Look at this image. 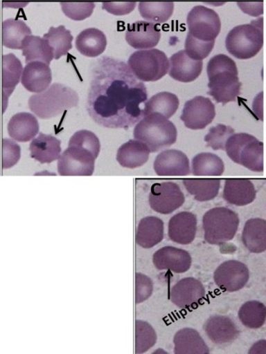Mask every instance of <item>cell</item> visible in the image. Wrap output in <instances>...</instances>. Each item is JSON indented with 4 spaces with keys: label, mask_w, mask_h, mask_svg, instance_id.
I'll return each mask as SVG.
<instances>
[{
    "label": "cell",
    "mask_w": 266,
    "mask_h": 354,
    "mask_svg": "<svg viewBox=\"0 0 266 354\" xmlns=\"http://www.w3.org/2000/svg\"><path fill=\"white\" fill-rule=\"evenodd\" d=\"M29 149L31 158L42 164L59 160L62 153L61 141L43 133L33 139Z\"/></svg>",
    "instance_id": "cell-25"
},
{
    "label": "cell",
    "mask_w": 266,
    "mask_h": 354,
    "mask_svg": "<svg viewBox=\"0 0 266 354\" xmlns=\"http://www.w3.org/2000/svg\"><path fill=\"white\" fill-rule=\"evenodd\" d=\"M249 277V270L245 263L238 261H227L215 270L213 279L224 292H236L246 286Z\"/></svg>",
    "instance_id": "cell-13"
},
{
    "label": "cell",
    "mask_w": 266,
    "mask_h": 354,
    "mask_svg": "<svg viewBox=\"0 0 266 354\" xmlns=\"http://www.w3.org/2000/svg\"><path fill=\"white\" fill-rule=\"evenodd\" d=\"M252 109L255 115L261 121H263V93L257 95L252 104Z\"/></svg>",
    "instance_id": "cell-47"
},
{
    "label": "cell",
    "mask_w": 266,
    "mask_h": 354,
    "mask_svg": "<svg viewBox=\"0 0 266 354\" xmlns=\"http://www.w3.org/2000/svg\"><path fill=\"white\" fill-rule=\"evenodd\" d=\"M31 30L19 19H8L2 24V44L6 48L22 50L23 43Z\"/></svg>",
    "instance_id": "cell-31"
},
{
    "label": "cell",
    "mask_w": 266,
    "mask_h": 354,
    "mask_svg": "<svg viewBox=\"0 0 266 354\" xmlns=\"http://www.w3.org/2000/svg\"><path fill=\"white\" fill-rule=\"evenodd\" d=\"M242 324L250 328H261L266 320V306L262 302L250 301L245 303L238 312Z\"/></svg>",
    "instance_id": "cell-38"
},
{
    "label": "cell",
    "mask_w": 266,
    "mask_h": 354,
    "mask_svg": "<svg viewBox=\"0 0 266 354\" xmlns=\"http://www.w3.org/2000/svg\"><path fill=\"white\" fill-rule=\"evenodd\" d=\"M193 174L197 176H220L224 172V163L217 155L202 153L193 160Z\"/></svg>",
    "instance_id": "cell-35"
},
{
    "label": "cell",
    "mask_w": 266,
    "mask_h": 354,
    "mask_svg": "<svg viewBox=\"0 0 266 354\" xmlns=\"http://www.w3.org/2000/svg\"><path fill=\"white\" fill-rule=\"evenodd\" d=\"M161 30L154 23L137 21L128 25L125 40L131 47L139 50L153 49L159 43Z\"/></svg>",
    "instance_id": "cell-15"
},
{
    "label": "cell",
    "mask_w": 266,
    "mask_h": 354,
    "mask_svg": "<svg viewBox=\"0 0 266 354\" xmlns=\"http://www.w3.org/2000/svg\"><path fill=\"white\" fill-rule=\"evenodd\" d=\"M179 100L175 94L169 92H161L152 97L145 104L144 117L151 113L160 115L169 119L179 109Z\"/></svg>",
    "instance_id": "cell-33"
},
{
    "label": "cell",
    "mask_w": 266,
    "mask_h": 354,
    "mask_svg": "<svg viewBox=\"0 0 266 354\" xmlns=\"http://www.w3.org/2000/svg\"><path fill=\"white\" fill-rule=\"evenodd\" d=\"M43 39L48 42L51 48L53 49L55 60L60 59L62 56L68 55L69 50L73 48V37L71 31L63 25L58 28H50L48 33L44 35Z\"/></svg>",
    "instance_id": "cell-36"
},
{
    "label": "cell",
    "mask_w": 266,
    "mask_h": 354,
    "mask_svg": "<svg viewBox=\"0 0 266 354\" xmlns=\"http://www.w3.org/2000/svg\"><path fill=\"white\" fill-rule=\"evenodd\" d=\"M175 4L172 2L139 3V11L145 20L158 24L166 23L172 16Z\"/></svg>",
    "instance_id": "cell-37"
},
{
    "label": "cell",
    "mask_w": 266,
    "mask_h": 354,
    "mask_svg": "<svg viewBox=\"0 0 266 354\" xmlns=\"http://www.w3.org/2000/svg\"><path fill=\"white\" fill-rule=\"evenodd\" d=\"M242 242L253 254L266 251V220L257 218L247 221L242 232Z\"/></svg>",
    "instance_id": "cell-29"
},
{
    "label": "cell",
    "mask_w": 266,
    "mask_h": 354,
    "mask_svg": "<svg viewBox=\"0 0 266 354\" xmlns=\"http://www.w3.org/2000/svg\"><path fill=\"white\" fill-rule=\"evenodd\" d=\"M239 223L238 214L229 208H212L202 218L206 241L212 245H221L231 241L236 235Z\"/></svg>",
    "instance_id": "cell-7"
},
{
    "label": "cell",
    "mask_w": 266,
    "mask_h": 354,
    "mask_svg": "<svg viewBox=\"0 0 266 354\" xmlns=\"http://www.w3.org/2000/svg\"><path fill=\"white\" fill-rule=\"evenodd\" d=\"M209 94L224 105L236 100L240 93L242 84L238 78L236 62L226 55L213 57L207 64Z\"/></svg>",
    "instance_id": "cell-2"
},
{
    "label": "cell",
    "mask_w": 266,
    "mask_h": 354,
    "mask_svg": "<svg viewBox=\"0 0 266 354\" xmlns=\"http://www.w3.org/2000/svg\"><path fill=\"white\" fill-rule=\"evenodd\" d=\"M76 47L80 54L94 58L105 52L107 37L103 31L97 28H87L77 37Z\"/></svg>",
    "instance_id": "cell-30"
},
{
    "label": "cell",
    "mask_w": 266,
    "mask_h": 354,
    "mask_svg": "<svg viewBox=\"0 0 266 354\" xmlns=\"http://www.w3.org/2000/svg\"><path fill=\"white\" fill-rule=\"evenodd\" d=\"M176 354H208L210 349L198 331L191 328H182L174 337Z\"/></svg>",
    "instance_id": "cell-28"
},
{
    "label": "cell",
    "mask_w": 266,
    "mask_h": 354,
    "mask_svg": "<svg viewBox=\"0 0 266 354\" xmlns=\"http://www.w3.org/2000/svg\"><path fill=\"white\" fill-rule=\"evenodd\" d=\"M153 263L157 270H168L176 274H183L191 268L192 257L186 250L166 246L155 252Z\"/></svg>",
    "instance_id": "cell-17"
},
{
    "label": "cell",
    "mask_w": 266,
    "mask_h": 354,
    "mask_svg": "<svg viewBox=\"0 0 266 354\" xmlns=\"http://www.w3.org/2000/svg\"><path fill=\"white\" fill-rule=\"evenodd\" d=\"M21 159V147L8 138L2 140V168L10 169L15 167Z\"/></svg>",
    "instance_id": "cell-43"
},
{
    "label": "cell",
    "mask_w": 266,
    "mask_h": 354,
    "mask_svg": "<svg viewBox=\"0 0 266 354\" xmlns=\"http://www.w3.org/2000/svg\"><path fill=\"white\" fill-rule=\"evenodd\" d=\"M234 130L224 124H218L214 126L208 132L205 136L206 147H211L213 150H225V145L231 136L233 135Z\"/></svg>",
    "instance_id": "cell-40"
},
{
    "label": "cell",
    "mask_w": 266,
    "mask_h": 354,
    "mask_svg": "<svg viewBox=\"0 0 266 354\" xmlns=\"http://www.w3.org/2000/svg\"><path fill=\"white\" fill-rule=\"evenodd\" d=\"M153 281L150 278L141 273L136 274V303L147 301L153 293Z\"/></svg>",
    "instance_id": "cell-44"
},
{
    "label": "cell",
    "mask_w": 266,
    "mask_h": 354,
    "mask_svg": "<svg viewBox=\"0 0 266 354\" xmlns=\"http://www.w3.org/2000/svg\"><path fill=\"white\" fill-rule=\"evenodd\" d=\"M154 171L161 176H185L191 173L187 156L181 151L169 149L156 157Z\"/></svg>",
    "instance_id": "cell-16"
},
{
    "label": "cell",
    "mask_w": 266,
    "mask_h": 354,
    "mask_svg": "<svg viewBox=\"0 0 266 354\" xmlns=\"http://www.w3.org/2000/svg\"><path fill=\"white\" fill-rule=\"evenodd\" d=\"M197 232V218L192 212L175 214L168 223V237L172 242L188 245L194 241Z\"/></svg>",
    "instance_id": "cell-18"
},
{
    "label": "cell",
    "mask_w": 266,
    "mask_h": 354,
    "mask_svg": "<svg viewBox=\"0 0 266 354\" xmlns=\"http://www.w3.org/2000/svg\"><path fill=\"white\" fill-rule=\"evenodd\" d=\"M147 100V88L126 63L109 56L94 62L87 111L98 124L128 129L144 118Z\"/></svg>",
    "instance_id": "cell-1"
},
{
    "label": "cell",
    "mask_w": 266,
    "mask_h": 354,
    "mask_svg": "<svg viewBox=\"0 0 266 354\" xmlns=\"http://www.w3.org/2000/svg\"><path fill=\"white\" fill-rule=\"evenodd\" d=\"M223 197L232 205L245 206L256 198V189L248 179H228L225 181Z\"/></svg>",
    "instance_id": "cell-23"
},
{
    "label": "cell",
    "mask_w": 266,
    "mask_h": 354,
    "mask_svg": "<svg viewBox=\"0 0 266 354\" xmlns=\"http://www.w3.org/2000/svg\"><path fill=\"white\" fill-rule=\"evenodd\" d=\"M22 52L27 64L33 62H42L49 66L54 59L53 50L48 42L39 36H28L23 43Z\"/></svg>",
    "instance_id": "cell-32"
},
{
    "label": "cell",
    "mask_w": 266,
    "mask_h": 354,
    "mask_svg": "<svg viewBox=\"0 0 266 354\" xmlns=\"http://www.w3.org/2000/svg\"><path fill=\"white\" fill-rule=\"evenodd\" d=\"M185 195L177 183L168 181L152 185L149 204L152 209L161 214H170L185 203Z\"/></svg>",
    "instance_id": "cell-11"
},
{
    "label": "cell",
    "mask_w": 266,
    "mask_h": 354,
    "mask_svg": "<svg viewBox=\"0 0 266 354\" xmlns=\"http://www.w3.org/2000/svg\"><path fill=\"white\" fill-rule=\"evenodd\" d=\"M216 117V109L212 101L198 96L187 101L181 120L186 127L192 130L204 129Z\"/></svg>",
    "instance_id": "cell-12"
},
{
    "label": "cell",
    "mask_w": 266,
    "mask_h": 354,
    "mask_svg": "<svg viewBox=\"0 0 266 354\" xmlns=\"http://www.w3.org/2000/svg\"><path fill=\"white\" fill-rule=\"evenodd\" d=\"M136 140L148 145L151 153H157L176 142L177 131L168 118L154 113L144 117L133 131Z\"/></svg>",
    "instance_id": "cell-4"
},
{
    "label": "cell",
    "mask_w": 266,
    "mask_h": 354,
    "mask_svg": "<svg viewBox=\"0 0 266 354\" xmlns=\"http://www.w3.org/2000/svg\"><path fill=\"white\" fill-rule=\"evenodd\" d=\"M239 8L242 10L245 14L251 17H259L263 15L264 3H237Z\"/></svg>",
    "instance_id": "cell-46"
},
{
    "label": "cell",
    "mask_w": 266,
    "mask_h": 354,
    "mask_svg": "<svg viewBox=\"0 0 266 354\" xmlns=\"http://www.w3.org/2000/svg\"><path fill=\"white\" fill-rule=\"evenodd\" d=\"M60 5L64 15L77 21L90 17L95 8L94 3H60Z\"/></svg>",
    "instance_id": "cell-42"
},
{
    "label": "cell",
    "mask_w": 266,
    "mask_h": 354,
    "mask_svg": "<svg viewBox=\"0 0 266 354\" xmlns=\"http://www.w3.org/2000/svg\"><path fill=\"white\" fill-rule=\"evenodd\" d=\"M206 295L202 283L194 277L184 278L170 290V301L181 308L197 306Z\"/></svg>",
    "instance_id": "cell-14"
},
{
    "label": "cell",
    "mask_w": 266,
    "mask_h": 354,
    "mask_svg": "<svg viewBox=\"0 0 266 354\" xmlns=\"http://www.w3.org/2000/svg\"><path fill=\"white\" fill-rule=\"evenodd\" d=\"M169 62L170 77L181 83L195 81L200 77L204 68L202 61H196L190 58L185 50L174 54L170 57Z\"/></svg>",
    "instance_id": "cell-19"
},
{
    "label": "cell",
    "mask_w": 266,
    "mask_h": 354,
    "mask_svg": "<svg viewBox=\"0 0 266 354\" xmlns=\"http://www.w3.org/2000/svg\"><path fill=\"white\" fill-rule=\"evenodd\" d=\"M183 183L187 192L200 202L214 199L220 189L219 179H186L183 180Z\"/></svg>",
    "instance_id": "cell-34"
},
{
    "label": "cell",
    "mask_w": 266,
    "mask_h": 354,
    "mask_svg": "<svg viewBox=\"0 0 266 354\" xmlns=\"http://www.w3.org/2000/svg\"><path fill=\"white\" fill-rule=\"evenodd\" d=\"M10 137L19 142H28L39 131L37 118L30 113H18L12 117L8 125Z\"/></svg>",
    "instance_id": "cell-24"
},
{
    "label": "cell",
    "mask_w": 266,
    "mask_h": 354,
    "mask_svg": "<svg viewBox=\"0 0 266 354\" xmlns=\"http://www.w3.org/2000/svg\"><path fill=\"white\" fill-rule=\"evenodd\" d=\"M78 103V93L60 84H54L47 91L35 93L28 100L30 110L42 119L59 116L65 111L77 106Z\"/></svg>",
    "instance_id": "cell-3"
},
{
    "label": "cell",
    "mask_w": 266,
    "mask_h": 354,
    "mask_svg": "<svg viewBox=\"0 0 266 354\" xmlns=\"http://www.w3.org/2000/svg\"><path fill=\"white\" fill-rule=\"evenodd\" d=\"M157 333L148 322L136 321V353L141 354L148 351L157 342Z\"/></svg>",
    "instance_id": "cell-39"
},
{
    "label": "cell",
    "mask_w": 266,
    "mask_h": 354,
    "mask_svg": "<svg viewBox=\"0 0 266 354\" xmlns=\"http://www.w3.org/2000/svg\"><path fill=\"white\" fill-rule=\"evenodd\" d=\"M263 18L233 28L226 37V48L231 55L242 60L255 57L264 44Z\"/></svg>",
    "instance_id": "cell-5"
},
{
    "label": "cell",
    "mask_w": 266,
    "mask_h": 354,
    "mask_svg": "<svg viewBox=\"0 0 266 354\" xmlns=\"http://www.w3.org/2000/svg\"><path fill=\"white\" fill-rule=\"evenodd\" d=\"M24 69L22 63L14 54L2 57L3 113L8 107V99L20 82Z\"/></svg>",
    "instance_id": "cell-22"
},
{
    "label": "cell",
    "mask_w": 266,
    "mask_h": 354,
    "mask_svg": "<svg viewBox=\"0 0 266 354\" xmlns=\"http://www.w3.org/2000/svg\"><path fill=\"white\" fill-rule=\"evenodd\" d=\"M249 353L250 354H261L266 353V340H259L257 343L251 346Z\"/></svg>",
    "instance_id": "cell-48"
},
{
    "label": "cell",
    "mask_w": 266,
    "mask_h": 354,
    "mask_svg": "<svg viewBox=\"0 0 266 354\" xmlns=\"http://www.w3.org/2000/svg\"><path fill=\"white\" fill-rule=\"evenodd\" d=\"M215 41H202L188 33L185 43V50L190 58L196 61H202L211 53Z\"/></svg>",
    "instance_id": "cell-41"
},
{
    "label": "cell",
    "mask_w": 266,
    "mask_h": 354,
    "mask_svg": "<svg viewBox=\"0 0 266 354\" xmlns=\"http://www.w3.org/2000/svg\"><path fill=\"white\" fill-rule=\"evenodd\" d=\"M98 156L83 145L69 142V147L58 160L60 176H92Z\"/></svg>",
    "instance_id": "cell-9"
},
{
    "label": "cell",
    "mask_w": 266,
    "mask_h": 354,
    "mask_svg": "<svg viewBox=\"0 0 266 354\" xmlns=\"http://www.w3.org/2000/svg\"><path fill=\"white\" fill-rule=\"evenodd\" d=\"M136 6V2L126 3H103V8L110 14L116 16H124L130 14Z\"/></svg>",
    "instance_id": "cell-45"
},
{
    "label": "cell",
    "mask_w": 266,
    "mask_h": 354,
    "mask_svg": "<svg viewBox=\"0 0 266 354\" xmlns=\"http://www.w3.org/2000/svg\"><path fill=\"white\" fill-rule=\"evenodd\" d=\"M190 34L202 41H215L221 30L219 15L204 6H196L187 16Z\"/></svg>",
    "instance_id": "cell-10"
},
{
    "label": "cell",
    "mask_w": 266,
    "mask_h": 354,
    "mask_svg": "<svg viewBox=\"0 0 266 354\" xmlns=\"http://www.w3.org/2000/svg\"><path fill=\"white\" fill-rule=\"evenodd\" d=\"M133 74L142 82H155L162 79L170 68L166 53L159 49L139 50L128 60Z\"/></svg>",
    "instance_id": "cell-8"
},
{
    "label": "cell",
    "mask_w": 266,
    "mask_h": 354,
    "mask_svg": "<svg viewBox=\"0 0 266 354\" xmlns=\"http://www.w3.org/2000/svg\"><path fill=\"white\" fill-rule=\"evenodd\" d=\"M230 159L251 170L261 173L264 170V144L255 136L247 133L233 134L225 145Z\"/></svg>",
    "instance_id": "cell-6"
},
{
    "label": "cell",
    "mask_w": 266,
    "mask_h": 354,
    "mask_svg": "<svg viewBox=\"0 0 266 354\" xmlns=\"http://www.w3.org/2000/svg\"><path fill=\"white\" fill-rule=\"evenodd\" d=\"M163 231V223L161 218L154 216L143 218L137 227L136 242L142 248H153L162 241Z\"/></svg>",
    "instance_id": "cell-27"
},
{
    "label": "cell",
    "mask_w": 266,
    "mask_h": 354,
    "mask_svg": "<svg viewBox=\"0 0 266 354\" xmlns=\"http://www.w3.org/2000/svg\"><path fill=\"white\" fill-rule=\"evenodd\" d=\"M206 336L213 344L223 345L232 342L239 334L237 326L229 317L213 315L204 324Z\"/></svg>",
    "instance_id": "cell-21"
},
{
    "label": "cell",
    "mask_w": 266,
    "mask_h": 354,
    "mask_svg": "<svg viewBox=\"0 0 266 354\" xmlns=\"http://www.w3.org/2000/svg\"><path fill=\"white\" fill-rule=\"evenodd\" d=\"M150 153L147 145L141 141L130 140L118 149L116 160L123 167L136 169L148 161Z\"/></svg>",
    "instance_id": "cell-26"
},
{
    "label": "cell",
    "mask_w": 266,
    "mask_h": 354,
    "mask_svg": "<svg viewBox=\"0 0 266 354\" xmlns=\"http://www.w3.org/2000/svg\"><path fill=\"white\" fill-rule=\"evenodd\" d=\"M52 80V71L46 63L33 62L24 68L21 84L29 92L41 93L47 91Z\"/></svg>",
    "instance_id": "cell-20"
}]
</instances>
